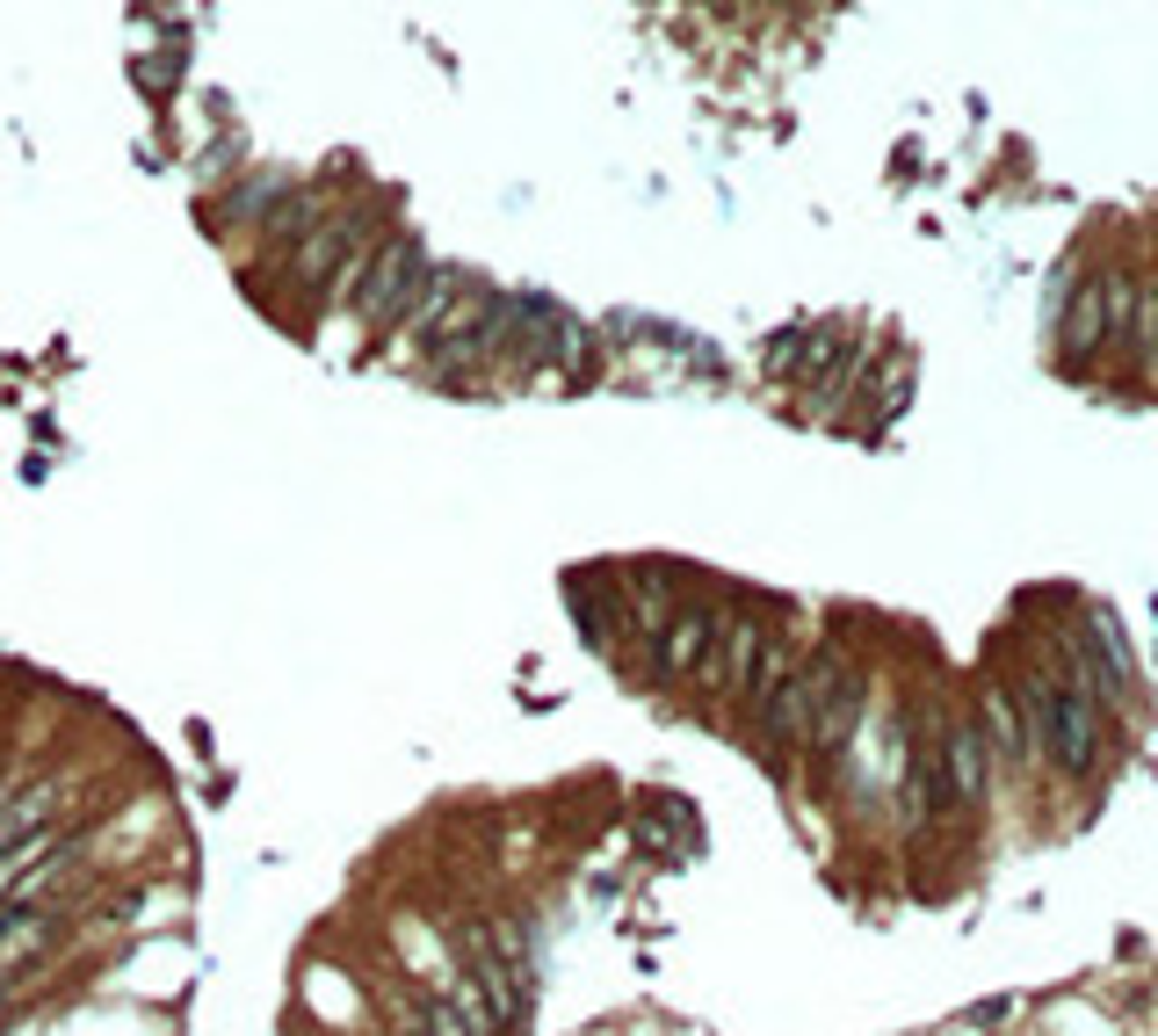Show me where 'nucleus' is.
Returning a JSON list of instances; mask_svg holds the SVG:
<instances>
[{"mask_svg":"<svg viewBox=\"0 0 1158 1036\" xmlns=\"http://www.w3.org/2000/svg\"><path fill=\"white\" fill-rule=\"evenodd\" d=\"M427 276H435V254H427V240H420L413 225H399V232H384L377 246H370V268H362L355 298H348V312L340 320H355L362 341H391L399 334V320L420 305V290H427ZM370 348V356H377Z\"/></svg>","mask_w":1158,"mask_h":1036,"instance_id":"nucleus-2","label":"nucleus"},{"mask_svg":"<svg viewBox=\"0 0 1158 1036\" xmlns=\"http://www.w3.org/2000/svg\"><path fill=\"white\" fill-rule=\"evenodd\" d=\"M1042 754L1058 761L1064 775H1086L1100 761V732H1094V696L1064 689V682H1042Z\"/></svg>","mask_w":1158,"mask_h":1036,"instance_id":"nucleus-6","label":"nucleus"},{"mask_svg":"<svg viewBox=\"0 0 1158 1036\" xmlns=\"http://www.w3.org/2000/svg\"><path fill=\"white\" fill-rule=\"evenodd\" d=\"M861 703H869L861 667H840L833 696L819 703V718H811V732H804V754H811L819 769H840V761H847V747H855V732H861Z\"/></svg>","mask_w":1158,"mask_h":1036,"instance_id":"nucleus-7","label":"nucleus"},{"mask_svg":"<svg viewBox=\"0 0 1158 1036\" xmlns=\"http://www.w3.org/2000/svg\"><path fill=\"white\" fill-rule=\"evenodd\" d=\"M1086 638H1094V652L1108 660V696H1130V646H1122V630H1115V616L1100 610L1094 624H1086Z\"/></svg>","mask_w":1158,"mask_h":1036,"instance_id":"nucleus-11","label":"nucleus"},{"mask_svg":"<svg viewBox=\"0 0 1158 1036\" xmlns=\"http://www.w3.org/2000/svg\"><path fill=\"white\" fill-rule=\"evenodd\" d=\"M384 232V210L377 204H340V210H326L312 232H304L290 254H282L261 284H246L261 298V305L276 312L282 326H319V312H326V290H334V276H340V262L348 254H362V246Z\"/></svg>","mask_w":1158,"mask_h":1036,"instance_id":"nucleus-1","label":"nucleus"},{"mask_svg":"<svg viewBox=\"0 0 1158 1036\" xmlns=\"http://www.w3.org/2000/svg\"><path fill=\"white\" fill-rule=\"evenodd\" d=\"M290 189H298L290 167H240L225 189H210V210H203V218H210V240L232 246V254L246 262L254 240H261V225H268V210H276Z\"/></svg>","mask_w":1158,"mask_h":1036,"instance_id":"nucleus-3","label":"nucleus"},{"mask_svg":"<svg viewBox=\"0 0 1158 1036\" xmlns=\"http://www.w3.org/2000/svg\"><path fill=\"white\" fill-rule=\"evenodd\" d=\"M710 638H717V610H710V602H674V616L660 624V638L644 646L638 674L652 682V689H680V682H696Z\"/></svg>","mask_w":1158,"mask_h":1036,"instance_id":"nucleus-5","label":"nucleus"},{"mask_svg":"<svg viewBox=\"0 0 1158 1036\" xmlns=\"http://www.w3.org/2000/svg\"><path fill=\"white\" fill-rule=\"evenodd\" d=\"M1130 348H1137V363H1158V290H1137V305H1130Z\"/></svg>","mask_w":1158,"mask_h":1036,"instance_id":"nucleus-12","label":"nucleus"},{"mask_svg":"<svg viewBox=\"0 0 1158 1036\" xmlns=\"http://www.w3.org/2000/svg\"><path fill=\"white\" fill-rule=\"evenodd\" d=\"M941 769H949V797H956V805H978L985 775H992L985 732L978 725H949V739H941Z\"/></svg>","mask_w":1158,"mask_h":1036,"instance_id":"nucleus-9","label":"nucleus"},{"mask_svg":"<svg viewBox=\"0 0 1158 1036\" xmlns=\"http://www.w3.org/2000/svg\"><path fill=\"white\" fill-rule=\"evenodd\" d=\"M760 646H768V624H760L753 610H739V616L717 610V638H710V652H702V667H696V696L710 711H739Z\"/></svg>","mask_w":1158,"mask_h":1036,"instance_id":"nucleus-4","label":"nucleus"},{"mask_svg":"<svg viewBox=\"0 0 1158 1036\" xmlns=\"http://www.w3.org/2000/svg\"><path fill=\"white\" fill-rule=\"evenodd\" d=\"M804 667V646L789 638V630H768V646H760V660H753V674H746V696H739V725L753 732V718L768 711L782 696V682Z\"/></svg>","mask_w":1158,"mask_h":1036,"instance_id":"nucleus-8","label":"nucleus"},{"mask_svg":"<svg viewBox=\"0 0 1158 1036\" xmlns=\"http://www.w3.org/2000/svg\"><path fill=\"white\" fill-rule=\"evenodd\" d=\"M1100 341H1108V276L1072 290V305H1064V363L1078 370Z\"/></svg>","mask_w":1158,"mask_h":1036,"instance_id":"nucleus-10","label":"nucleus"}]
</instances>
